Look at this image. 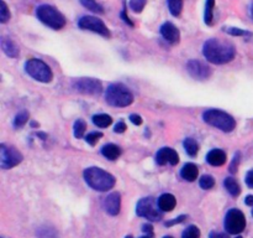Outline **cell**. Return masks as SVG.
I'll return each mask as SVG.
<instances>
[{
	"label": "cell",
	"instance_id": "7bdbcfd3",
	"mask_svg": "<svg viewBox=\"0 0 253 238\" xmlns=\"http://www.w3.org/2000/svg\"><path fill=\"white\" fill-rule=\"evenodd\" d=\"M142 231L145 233H153V227L151 225H143Z\"/></svg>",
	"mask_w": 253,
	"mask_h": 238
},
{
	"label": "cell",
	"instance_id": "681fc988",
	"mask_svg": "<svg viewBox=\"0 0 253 238\" xmlns=\"http://www.w3.org/2000/svg\"><path fill=\"white\" fill-rule=\"evenodd\" d=\"M125 238H132V236H126Z\"/></svg>",
	"mask_w": 253,
	"mask_h": 238
},
{
	"label": "cell",
	"instance_id": "8992f818",
	"mask_svg": "<svg viewBox=\"0 0 253 238\" xmlns=\"http://www.w3.org/2000/svg\"><path fill=\"white\" fill-rule=\"evenodd\" d=\"M25 71L29 76H31L36 81L42 82V83H48L53 78V73H52L48 64H46L42 60L39 59L29 60L25 63Z\"/></svg>",
	"mask_w": 253,
	"mask_h": 238
},
{
	"label": "cell",
	"instance_id": "d6a6232c",
	"mask_svg": "<svg viewBox=\"0 0 253 238\" xmlns=\"http://www.w3.org/2000/svg\"><path fill=\"white\" fill-rule=\"evenodd\" d=\"M224 31L232 35V36H251V32L246 31V30L237 29V27H224Z\"/></svg>",
	"mask_w": 253,
	"mask_h": 238
},
{
	"label": "cell",
	"instance_id": "bcb514c9",
	"mask_svg": "<svg viewBox=\"0 0 253 238\" xmlns=\"http://www.w3.org/2000/svg\"><path fill=\"white\" fill-rule=\"evenodd\" d=\"M251 16H252V19H253V4H252V6H251Z\"/></svg>",
	"mask_w": 253,
	"mask_h": 238
},
{
	"label": "cell",
	"instance_id": "f35d334b",
	"mask_svg": "<svg viewBox=\"0 0 253 238\" xmlns=\"http://www.w3.org/2000/svg\"><path fill=\"white\" fill-rule=\"evenodd\" d=\"M126 129H127L126 124L124 123V121H119V123L115 125V129H114V131H115V133H124Z\"/></svg>",
	"mask_w": 253,
	"mask_h": 238
},
{
	"label": "cell",
	"instance_id": "cb8c5ba5",
	"mask_svg": "<svg viewBox=\"0 0 253 238\" xmlns=\"http://www.w3.org/2000/svg\"><path fill=\"white\" fill-rule=\"evenodd\" d=\"M79 1L84 7L95 14H104V7L99 2H96V0H79Z\"/></svg>",
	"mask_w": 253,
	"mask_h": 238
},
{
	"label": "cell",
	"instance_id": "5bb4252c",
	"mask_svg": "<svg viewBox=\"0 0 253 238\" xmlns=\"http://www.w3.org/2000/svg\"><path fill=\"white\" fill-rule=\"evenodd\" d=\"M178 161H179L178 153L172 148H162L156 154V163L158 165H166V164L177 165Z\"/></svg>",
	"mask_w": 253,
	"mask_h": 238
},
{
	"label": "cell",
	"instance_id": "8d00e7d4",
	"mask_svg": "<svg viewBox=\"0 0 253 238\" xmlns=\"http://www.w3.org/2000/svg\"><path fill=\"white\" fill-rule=\"evenodd\" d=\"M185 218H187V216H185V215H182V216H179V217H177V218H175V220H172V221H167V222H166L165 225L167 226V227H170V226H174V225H177V223H180V222H183V221H184Z\"/></svg>",
	"mask_w": 253,
	"mask_h": 238
},
{
	"label": "cell",
	"instance_id": "44dd1931",
	"mask_svg": "<svg viewBox=\"0 0 253 238\" xmlns=\"http://www.w3.org/2000/svg\"><path fill=\"white\" fill-rule=\"evenodd\" d=\"M224 185H225V187H226V190L230 192V195L234 196V197H237V196L241 193V187H240L239 182H237L234 178H225Z\"/></svg>",
	"mask_w": 253,
	"mask_h": 238
},
{
	"label": "cell",
	"instance_id": "836d02e7",
	"mask_svg": "<svg viewBox=\"0 0 253 238\" xmlns=\"http://www.w3.org/2000/svg\"><path fill=\"white\" fill-rule=\"evenodd\" d=\"M147 0H130V9L133 12H141L145 9Z\"/></svg>",
	"mask_w": 253,
	"mask_h": 238
},
{
	"label": "cell",
	"instance_id": "5b68a950",
	"mask_svg": "<svg viewBox=\"0 0 253 238\" xmlns=\"http://www.w3.org/2000/svg\"><path fill=\"white\" fill-rule=\"evenodd\" d=\"M105 99L113 107H127L133 102V96L126 86L121 83H114L106 89Z\"/></svg>",
	"mask_w": 253,
	"mask_h": 238
},
{
	"label": "cell",
	"instance_id": "e0dca14e",
	"mask_svg": "<svg viewBox=\"0 0 253 238\" xmlns=\"http://www.w3.org/2000/svg\"><path fill=\"white\" fill-rule=\"evenodd\" d=\"M0 45H1L2 51H4V54L6 55V56L11 57V59H16V57H19V54H20L19 47H17V45L15 44L11 39L1 36Z\"/></svg>",
	"mask_w": 253,
	"mask_h": 238
},
{
	"label": "cell",
	"instance_id": "30bf717a",
	"mask_svg": "<svg viewBox=\"0 0 253 238\" xmlns=\"http://www.w3.org/2000/svg\"><path fill=\"white\" fill-rule=\"evenodd\" d=\"M78 26L81 27L82 30H86V31L95 32V34L101 35L104 37H110V30L106 27V25L101 21L100 19L95 16H89V15H85V16H82L78 21Z\"/></svg>",
	"mask_w": 253,
	"mask_h": 238
},
{
	"label": "cell",
	"instance_id": "f907efd6",
	"mask_svg": "<svg viewBox=\"0 0 253 238\" xmlns=\"http://www.w3.org/2000/svg\"><path fill=\"white\" fill-rule=\"evenodd\" d=\"M236 238H242V237H240V236H237V237Z\"/></svg>",
	"mask_w": 253,
	"mask_h": 238
},
{
	"label": "cell",
	"instance_id": "277c9868",
	"mask_svg": "<svg viewBox=\"0 0 253 238\" xmlns=\"http://www.w3.org/2000/svg\"><path fill=\"white\" fill-rule=\"evenodd\" d=\"M36 16L42 24L53 30H61L66 25V17L63 16V14L48 4L40 5L36 9Z\"/></svg>",
	"mask_w": 253,
	"mask_h": 238
},
{
	"label": "cell",
	"instance_id": "d6986e66",
	"mask_svg": "<svg viewBox=\"0 0 253 238\" xmlns=\"http://www.w3.org/2000/svg\"><path fill=\"white\" fill-rule=\"evenodd\" d=\"M198 166L193 163H188L183 166V169L180 170V176H182L184 180L187 181H195L198 178Z\"/></svg>",
	"mask_w": 253,
	"mask_h": 238
},
{
	"label": "cell",
	"instance_id": "74e56055",
	"mask_svg": "<svg viewBox=\"0 0 253 238\" xmlns=\"http://www.w3.org/2000/svg\"><path fill=\"white\" fill-rule=\"evenodd\" d=\"M130 120L131 123H133L135 125H141V124H142V118H141L138 114H131Z\"/></svg>",
	"mask_w": 253,
	"mask_h": 238
},
{
	"label": "cell",
	"instance_id": "e575fe53",
	"mask_svg": "<svg viewBox=\"0 0 253 238\" xmlns=\"http://www.w3.org/2000/svg\"><path fill=\"white\" fill-rule=\"evenodd\" d=\"M100 138H103V133H100V131H93V133H89L88 135L85 136V140L89 145L94 146L98 143Z\"/></svg>",
	"mask_w": 253,
	"mask_h": 238
},
{
	"label": "cell",
	"instance_id": "52a82bcc",
	"mask_svg": "<svg viewBox=\"0 0 253 238\" xmlns=\"http://www.w3.org/2000/svg\"><path fill=\"white\" fill-rule=\"evenodd\" d=\"M225 230L230 235H240L246 228V218L245 215L237 208H231L225 216Z\"/></svg>",
	"mask_w": 253,
	"mask_h": 238
},
{
	"label": "cell",
	"instance_id": "d590c367",
	"mask_svg": "<svg viewBox=\"0 0 253 238\" xmlns=\"http://www.w3.org/2000/svg\"><path fill=\"white\" fill-rule=\"evenodd\" d=\"M239 163H240V153L235 154V158L232 160L231 165H230V173L235 174L237 171V168H239Z\"/></svg>",
	"mask_w": 253,
	"mask_h": 238
},
{
	"label": "cell",
	"instance_id": "2e32d148",
	"mask_svg": "<svg viewBox=\"0 0 253 238\" xmlns=\"http://www.w3.org/2000/svg\"><path fill=\"white\" fill-rule=\"evenodd\" d=\"M157 202L158 207L162 212H170V211L174 210L175 205H177V200L172 193H163L158 197Z\"/></svg>",
	"mask_w": 253,
	"mask_h": 238
},
{
	"label": "cell",
	"instance_id": "7dc6e473",
	"mask_svg": "<svg viewBox=\"0 0 253 238\" xmlns=\"http://www.w3.org/2000/svg\"><path fill=\"white\" fill-rule=\"evenodd\" d=\"M32 126H37V123H35V121H32Z\"/></svg>",
	"mask_w": 253,
	"mask_h": 238
},
{
	"label": "cell",
	"instance_id": "4fadbf2b",
	"mask_svg": "<svg viewBox=\"0 0 253 238\" xmlns=\"http://www.w3.org/2000/svg\"><path fill=\"white\" fill-rule=\"evenodd\" d=\"M161 35H162L163 39L167 42H169L170 45H177L180 41V32L178 30V27L175 26L172 22H165V24L161 26L160 29Z\"/></svg>",
	"mask_w": 253,
	"mask_h": 238
},
{
	"label": "cell",
	"instance_id": "f1b7e54d",
	"mask_svg": "<svg viewBox=\"0 0 253 238\" xmlns=\"http://www.w3.org/2000/svg\"><path fill=\"white\" fill-rule=\"evenodd\" d=\"M85 129H86V123L83 120V119H78V120L74 123V136L76 138H82V136L84 135V133H85Z\"/></svg>",
	"mask_w": 253,
	"mask_h": 238
},
{
	"label": "cell",
	"instance_id": "4316f807",
	"mask_svg": "<svg viewBox=\"0 0 253 238\" xmlns=\"http://www.w3.org/2000/svg\"><path fill=\"white\" fill-rule=\"evenodd\" d=\"M29 118H30L29 112H27V111L20 112V113L17 114V116L15 117V119H14V126H15V128H21V126H24L25 124L27 123Z\"/></svg>",
	"mask_w": 253,
	"mask_h": 238
},
{
	"label": "cell",
	"instance_id": "ba28073f",
	"mask_svg": "<svg viewBox=\"0 0 253 238\" xmlns=\"http://www.w3.org/2000/svg\"><path fill=\"white\" fill-rule=\"evenodd\" d=\"M136 213L140 217H145L150 221H160L162 218V211L158 207V202L152 197H145L138 201Z\"/></svg>",
	"mask_w": 253,
	"mask_h": 238
},
{
	"label": "cell",
	"instance_id": "1f68e13d",
	"mask_svg": "<svg viewBox=\"0 0 253 238\" xmlns=\"http://www.w3.org/2000/svg\"><path fill=\"white\" fill-rule=\"evenodd\" d=\"M200 187L204 188V190H210L211 187H214L215 180L211 175H204L199 180Z\"/></svg>",
	"mask_w": 253,
	"mask_h": 238
},
{
	"label": "cell",
	"instance_id": "ffe728a7",
	"mask_svg": "<svg viewBox=\"0 0 253 238\" xmlns=\"http://www.w3.org/2000/svg\"><path fill=\"white\" fill-rule=\"evenodd\" d=\"M101 154L109 160H116L121 155V149L115 144H106L101 148Z\"/></svg>",
	"mask_w": 253,
	"mask_h": 238
},
{
	"label": "cell",
	"instance_id": "ee69618b",
	"mask_svg": "<svg viewBox=\"0 0 253 238\" xmlns=\"http://www.w3.org/2000/svg\"><path fill=\"white\" fill-rule=\"evenodd\" d=\"M245 203H246L247 206H252V207H253V195L247 196L246 200H245Z\"/></svg>",
	"mask_w": 253,
	"mask_h": 238
},
{
	"label": "cell",
	"instance_id": "7c38bea8",
	"mask_svg": "<svg viewBox=\"0 0 253 238\" xmlns=\"http://www.w3.org/2000/svg\"><path fill=\"white\" fill-rule=\"evenodd\" d=\"M187 71L193 78L200 79V81L208 79L211 76V68L199 60H190L187 63Z\"/></svg>",
	"mask_w": 253,
	"mask_h": 238
},
{
	"label": "cell",
	"instance_id": "603a6c76",
	"mask_svg": "<svg viewBox=\"0 0 253 238\" xmlns=\"http://www.w3.org/2000/svg\"><path fill=\"white\" fill-rule=\"evenodd\" d=\"M214 6L215 0H207V2H205L204 14V20L207 25H212V20H214Z\"/></svg>",
	"mask_w": 253,
	"mask_h": 238
},
{
	"label": "cell",
	"instance_id": "8fae6325",
	"mask_svg": "<svg viewBox=\"0 0 253 238\" xmlns=\"http://www.w3.org/2000/svg\"><path fill=\"white\" fill-rule=\"evenodd\" d=\"M73 88L77 92L89 96H96L101 93V83L95 78H79L73 82Z\"/></svg>",
	"mask_w": 253,
	"mask_h": 238
},
{
	"label": "cell",
	"instance_id": "9a60e30c",
	"mask_svg": "<svg viewBox=\"0 0 253 238\" xmlns=\"http://www.w3.org/2000/svg\"><path fill=\"white\" fill-rule=\"evenodd\" d=\"M104 208L111 216L119 215L121 208V196L119 192H111L104 201Z\"/></svg>",
	"mask_w": 253,
	"mask_h": 238
},
{
	"label": "cell",
	"instance_id": "4dcf8cb0",
	"mask_svg": "<svg viewBox=\"0 0 253 238\" xmlns=\"http://www.w3.org/2000/svg\"><path fill=\"white\" fill-rule=\"evenodd\" d=\"M10 20V11L7 7L6 2L4 0H0V22L5 24Z\"/></svg>",
	"mask_w": 253,
	"mask_h": 238
},
{
	"label": "cell",
	"instance_id": "d4e9b609",
	"mask_svg": "<svg viewBox=\"0 0 253 238\" xmlns=\"http://www.w3.org/2000/svg\"><path fill=\"white\" fill-rule=\"evenodd\" d=\"M183 145H184V149H185V151L188 153V155H190V156H193V158H194V156L198 154V150H199V145H198V143L193 138L185 139L184 143H183Z\"/></svg>",
	"mask_w": 253,
	"mask_h": 238
},
{
	"label": "cell",
	"instance_id": "7a4b0ae2",
	"mask_svg": "<svg viewBox=\"0 0 253 238\" xmlns=\"http://www.w3.org/2000/svg\"><path fill=\"white\" fill-rule=\"evenodd\" d=\"M84 180L93 190L100 191V192L109 191L115 185V178L111 174H109L108 171L96 168V166L85 169Z\"/></svg>",
	"mask_w": 253,
	"mask_h": 238
},
{
	"label": "cell",
	"instance_id": "816d5d0a",
	"mask_svg": "<svg viewBox=\"0 0 253 238\" xmlns=\"http://www.w3.org/2000/svg\"><path fill=\"white\" fill-rule=\"evenodd\" d=\"M252 216H253V210H252Z\"/></svg>",
	"mask_w": 253,
	"mask_h": 238
},
{
	"label": "cell",
	"instance_id": "9c48e42d",
	"mask_svg": "<svg viewBox=\"0 0 253 238\" xmlns=\"http://www.w3.org/2000/svg\"><path fill=\"white\" fill-rule=\"evenodd\" d=\"M22 161V154L14 146H7L5 144L0 145V168L7 170L19 165Z\"/></svg>",
	"mask_w": 253,
	"mask_h": 238
},
{
	"label": "cell",
	"instance_id": "83f0119b",
	"mask_svg": "<svg viewBox=\"0 0 253 238\" xmlns=\"http://www.w3.org/2000/svg\"><path fill=\"white\" fill-rule=\"evenodd\" d=\"M39 238H58L56 230L52 227H41L37 231Z\"/></svg>",
	"mask_w": 253,
	"mask_h": 238
},
{
	"label": "cell",
	"instance_id": "3957f363",
	"mask_svg": "<svg viewBox=\"0 0 253 238\" xmlns=\"http://www.w3.org/2000/svg\"><path fill=\"white\" fill-rule=\"evenodd\" d=\"M203 119L209 125L215 126L225 133H230L236 128V120L234 119V117L227 114L226 112L220 111V109H209V111L204 112Z\"/></svg>",
	"mask_w": 253,
	"mask_h": 238
},
{
	"label": "cell",
	"instance_id": "f6af8a7d",
	"mask_svg": "<svg viewBox=\"0 0 253 238\" xmlns=\"http://www.w3.org/2000/svg\"><path fill=\"white\" fill-rule=\"evenodd\" d=\"M138 238H153V233H146L145 236H142V237H138Z\"/></svg>",
	"mask_w": 253,
	"mask_h": 238
},
{
	"label": "cell",
	"instance_id": "f546056e",
	"mask_svg": "<svg viewBox=\"0 0 253 238\" xmlns=\"http://www.w3.org/2000/svg\"><path fill=\"white\" fill-rule=\"evenodd\" d=\"M182 238H200V230L194 225L189 226L184 230Z\"/></svg>",
	"mask_w": 253,
	"mask_h": 238
},
{
	"label": "cell",
	"instance_id": "ab89813d",
	"mask_svg": "<svg viewBox=\"0 0 253 238\" xmlns=\"http://www.w3.org/2000/svg\"><path fill=\"white\" fill-rule=\"evenodd\" d=\"M120 16H121V19H123L124 21L126 22V24H127V25H130V26H133V22L131 21V19H130V17H128L127 15H126V7H124V10H123V11H121Z\"/></svg>",
	"mask_w": 253,
	"mask_h": 238
},
{
	"label": "cell",
	"instance_id": "6da1fadb",
	"mask_svg": "<svg viewBox=\"0 0 253 238\" xmlns=\"http://www.w3.org/2000/svg\"><path fill=\"white\" fill-rule=\"evenodd\" d=\"M203 54L209 62L215 64H224L231 62L236 56V49L229 41L219 39H210L203 46Z\"/></svg>",
	"mask_w": 253,
	"mask_h": 238
},
{
	"label": "cell",
	"instance_id": "484cf974",
	"mask_svg": "<svg viewBox=\"0 0 253 238\" xmlns=\"http://www.w3.org/2000/svg\"><path fill=\"white\" fill-rule=\"evenodd\" d=\"M168 9L173 16H179L183 9V0H168Z\"/></svg>",
	"mask_w": 253,
	"mask_h": 238
},
{
	"label": "cell",
	"instance_id": "b9f144b4",
	"mask_svg": "<svg viewBox=\"0 0 253 238\" xmlns=\"http://www.w3.org/2000/svg\"><path fill=\"white\" fill-rule=\"evenodd\" d=\"M209 238H229V237H227V235H225V233L211 232V233H210V237Z\"/></svg>",
	"mask_w": 253,
	"mask_h": 238
},
{
	"label": "cell",
	"instance_id": "7402d4cb",
	"mask_svg": "<svg viewBox=\"0 0 253 238\" xmlns=\"http://www.w3.org/2000/svg\"><path fill=\"white\" fill-rule=\"evenodd\" d=\"M93 123L99 128H108L113 123V118L108 114H96L93 117Z\"/></svg>",
	"mask_w": 253,
	"mask_h": 238
},
{
	"label": "cell",
	"instance_id": "ac0fdd59",
	"mask_svg": "<svg viewBox=\"0 0 253 238\" xmlns=\"http://www.w3.org/2000/svg\"><path fill=\"white\" fill-rule=\"evenodd\" d=\"M207 161L212 166H221L226 163V154L220 149H212L207 155Z\"/></svg>",
	"mask_w": 253,
	"mask_h": 238
},
{
	"label": "cell",
	"instance_id": "60d3db41",
	"mask_svg": "<svg viewBox=\"0 0 253 238\" xmlns=\"http://www.w3.org/2000/svg\"><path fill=\"white\" fill-rule=\"evenodd\" d=\"M246 183H247V186H249V187L253 188V169L251 171H249V173H247Z\"/></svg>",
	"mask_w": 253,
	"mask_h": 238
},
{
	"label": "cell",
	"instance_id": "c3c4849f",
	"mask_svg": "<svg viewBox=\"0 0 253 238\" xmlns=\"http://www.w3.org/2000/svg\"><path fill=\"white\" fill-rule=\"evenodd\" d=\"M163 238H173V237H170V236H166V237H163Z\"/></svg>",
	"mask_w": 253,
	"mask_h": 238
}]
</instances>
